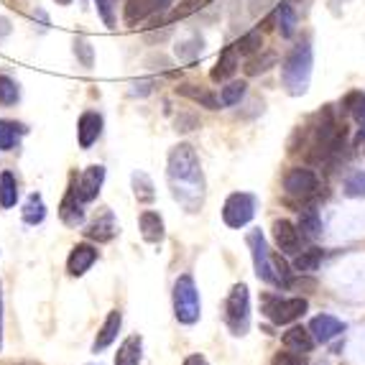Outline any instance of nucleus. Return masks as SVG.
<instances>
[{
  "instance_id": "1",
  "label": "nucleus",
  "mask_w": 365,
  "mask_h": 365,
  "mask_svg": "<svg viewBox=\"0 0 365 365\" xmlns=\"http://www.w3.org/2000/svg\"><path fill=\"white\" fill-rule=\"evenodd\" d=\"M166 174H169L174 200L187 207V212H197L205 202V177H202L200 156L192 143H179L171 148Z\"/></svg>"
},
{
  "instance_id": "2",
  "label": "nucleus",
  "mask_w": 365,
  "mask_h": 365,
  "mask_svg": "<svg viewBox=\"0 0 365 365\" xmlns=\"http://www.w3.org/2000/svg\"><path fill=\"white\" fill-rule=\"evenodd\" d=\"M312 64H314V54H312L309 43H297L289 56L284 59V67H281V79H284V87L292 98H302L307 90H309V79H312Z\"/></svg>"
},
{
  "instance_id": "3",
  "label": "nucleus",
  "mask_w": 365,
  "mask_h": 365,
  "mask_svg": "<svg viewBox=\"0 0 365 365\" xmlns=\"http://www.w3.org/2000/svg\"><path fill=\"white\" fill-rule=\"evenodd\" d=\"M202 314L200 292H197L195 276L182 274L174 284V317L182 324H195Z\"/></svg>"
},
{
  "instance_id": "4",
  "label": "nucleus",
  "mask_w": 365,
  "mask_h": 365,
  "mask_svg": "<svg viewBox=\"0 0 365 365\" xmlns=\"http://www.w3.org/2000/svg\"><path fill=\"white\" fill-rule=\"evenodd\" d=\"M225 322L232 335H245L250 327V294L245 284H235L225 304Z\"/></svg>"
},
{
  "instance_id": "5",
  "label": "nucleus",
  "mask_w": 365,
  "mask_h": 365,
  "mask_svg": "<svg viewBox=\"0 0 365 365\" xmlns=\"http://www.w3.org/2000/svg\"><path fill=\"white\" fill-rule=\"evenodd\" d=\"M307 309H309V302L302 297L281 299V297H274V294H266V297H263V314L274 324L294 322V319H299Z\"/></svg>"
},
{
  "instance_id": "6",
  "label": "nucleus",
  "mask_w": 365,
  "mask_h": 365,
  "mask_svg": "<svg viewBox=\"0 0 365 365\" xmlns=\"http://www.w3.org/2000/svg\"><path fill=\"white\" fill-rule=\"evenodd\" d=\"M256 195H250V192H232L230 197L225 200L222 205V220H225L227 227H245L253 220L256 215Z\"/></svg>"
},
{
  "instance_id": "7",
  "label": "nucleus",
  "mask_w": 365,
  "mask_h": 365,
  "mask_svg": "<svg viewBox=\"0 0 365 365\" xmlns=\"http://www.w3.org/2000/svg\"><path fill=\"white\" fill-rule=\"evenodd\" d=\"M248 248H250V256H253V268H256V276L271 287H281L279 276L274 271V261H271V253H268V245H266V237H263L261 230H250L248 232Z\"/></svg>"
},
{
  "instance_id": "8",
  "label": "nucleus",
  "mask_w": 365,
  "mask_h": 365,
  "mask_svg": "<svg viewBox=\"0 0 365 365\" xmlns=\"http://www.w3.org/2000/svg\"><path fill=\"white\" fill-rule=\"evenodd\" d=\"M317 187H319L317 174L312 169H304V166H294L287 177H284V189L292 197H309L317 192Z\"/></svg>"
},
{
  "instance_id": "9",
  "label": "nucleus",
  "mask_w": 365,
  "mask_h": 365,
  "mask_svg": "<svg viewBox=\"0 0 365 365\" xmlns=\"http://www.w3.org/2000/svg\"><path fill=\"white\" fill-rule=\"evenodd\" d=\"M103 182H105V166L92 164V166H87V169L82 171V174H79L77 184H72V187H74V192H77L79 200H82L87 205V202L98 200Z\"/></svg>"
},
{
  "instance_id": "10",
  "label": "nucleus",
  "mask_w": 365,
  "mask_h": 365,
  "mask_svg": "<svg viewBox=\"0 0 365 365\" xmlns=\"http://www.w3.org/2000/svg\"><path fill=\"white\" fill-rule=\"evenodd\" d=\"M171 3H174V0H128V3H125V11H123V19H125L128 26H135V24H140V21L156 16V13L166 11Z\"/></svg>"
},
{
  "instance_id": "11",
  "label": "nucleus",
  "mask_w": 365,
  "mask_h": 365,
  "mask_svg": "<svg viewBox=\"0 0 365 365\" xmlns=\"http://www.w3.org/2000/svg\"><path fill=\"white\" fill-rule=\"evenodd\" d=\"M103 133V115L95 113V110H87L82 113L77 120V140H79V148H92V143L100 138Z\"/></svg>"
},
{
  "instance_id": "12",
  "label": "nucleus",
  "mask_w": 365,
  "mask_h": 365,
  "mask_svg": "<svg viewBox=\"0 0 365 365\" xmlns=\"http://www.w3.org/2000/svg\"><path fill=\"white\" fill-rule=\"evenodd\" d=\"M95 261H98V248L90 243H77L67 258L69 276H85L87 271L95 266Z\"/></svg>"
},
{
  "instance_id": "13",
  "label": "nucleus",
  "mask_w": 365,
  "mask_h": 365,
  "mask_svg": "<svg viewBox=\"0 0 365 365\" xmlns=\"http://www.w3.org/2000/svg\"><path fill=\"white\" fill-rule=\"evenodd\" d=\"M274 240L281 248V253L294 256V253H299V245H302V232H299V227L294 225V222H289V220H276Z\"/></svg>"
},
{
  "instance_id": "14",
  "label": "nucleus",
  "mask_w": 365,
  "mask_h": 365,
  "mask_svg": "<svg viewBox=\"0 0 365 365\" xmlns=\"http://www.w3.org/2000/svg\"><path fill=\"white\" fill-rule=\"evenodd\" d=\"M85 235L90 237V240H98V243H108V240H113V237L118 235V222H115L113 210L105 207L103 212L90 222V227L85 230Z\"/></svg>"
},
{
  "instance_id": "15",
  "label": "nucleus",
  "mask_w": 365,
  "mask_h": 365,
  "mask_svg": "<svg viewBox=\"0 0 365 365\" xmlns=\"http://www.w3.org/2000/svg\"><path fill=\"white\" fill-rule=\"evenodd\" d=\"M309 332L314 335L317 342L327 345V342L335 340L340 332H345V322H340V319L332 314H319L309 322Z\"/></svg>"
},
{
  "instance_id": "16",
  "label": "nucleus",
  "mask_w": 365,
  "mask_h": 365,
  "mask_svg": "<svg viewBox=\"0 0 365 365\" xmlns=\"http://www.w3.org/2000/svg\"><path fill=\"white\" fill-rule=\"evenodd\" d=\"M82 205L85 202L79 200L77 197V192H74V187H69V192H67V197L61 200V205H59V217H61V222L67 227H79L82 222H85V210H82Z\"/></svg>"
},
{
  "instance_id": "17",
  "label": "nucleus",
  "mask_w": 365,
  "mask_h": 365,
  "mask_svg": "<svg viewBox=\"0 0 365 365\" xmlns=\"http://www.w3.org/2000/svg\"><path fill=\"white\" fill-rule=\"evenodd\" d=\"M177 95H182V98L192 100V103H197L200 108H207V110H220V105H222L215 92H210L207 87H202V85H195V82H184V85H179Z\"/></svg>"
},
{
  "instance_id": "18",
  "label": "nucleus",
  "mask_w": 365,
  "mask_h": 365,
  "mask_svg": "<svg viewBox=\"0 0 365 365\" xmlns=\"http://www.w3.org/2000/svg\"><path fill=\"white\" fill-rule=\"evenodd\" d=\"M120 324H123V312L113 309L108 314V319H105V324L100 327L95 342H92V353H103L105 347L113 345V342H115V337H118V332H120Z\"/></svg>"
},
{
  "instance_id": "19",
  "label": "nucleus",
  "mask_w": 365,
  "mask_h": 365,
  "mask_svg": "<svg viewBox=\"0 0 365 365\" xmlns=\"http://www.w3.org/2000/svg\"><path fill=\"white\" fill-rule=\"evenodd\" d=\"M138 225H140V235H143L146 243H161V240H164V235H166L164 220H161V215L158 212H153V210L140 212Z\"/></svg>"
},
{
  "instance_id": "20",
  "label": "nucleus",
  "mask_w": 365,
  "mask_h": 365,
  "mask_svg": "<svg viewBox=\"0 0 365 365\" xmlns=\"http://www.w3.org/2000/svg\"><path fill=\"white\" fill-rule=\"evenodd\" d=\"M237 49L235 43L232 46H225L222 49V54H220L217 64L212 67V72H210V77H212V82H227V79L232 77V74L237 72Z\"/></svg>"
},
{
  "instance_id": "21",
  "label": "nucleus",
  "mask_w": 365,
  "mask_h": 365,
  "mask_svg": "<svg viewBox=\"0 0 365 365\" xmlns=\"http://www.w3.org/2000/svg\"><path fill=\"white\" fill-rule=\"evenodd\" d=\"M140 358H143V337L130 335L123 340L120 347H118L115 363L113 365H140Z\"/></svg>"
},
{
  "instance_id": "22",
  "label": "nucleus",
  "mask_w": 365,
  "mask_h": 365,
  "mask_svg": "<svg viewBox=\"0 0 365 365\" xmlns=\"http://www.w3.org/2000/svg\"><path fill=\"white\" fill-rule=\"evenodd\" d=\"M284 347L294 350V353H309L312 347H314V335L309 332V327H292L284 332Z\"/></svg>"
},
{
  "instance_id": "23",
  "label": "nucleus",
  "mask_w": 365,
  "mask_h": 365,
  "mask_svg": "<svg viewBox=\"0 0 365 365\" xmlns=\"http://www.w3.org/2000/svg\"><path fill=\"white\" fill-rule=\"evenodd\" d=\"M299 232H302V237H309V240H314V237L322 235V217H319V212H317L314 207H304L299 210Z\"/></svg>"
},
{
  "instance_id": "24",
  "label": "nucleus",
  "mask_w": 365,
  "mask_h": 365,
  "mask_svg": "<svg viewBox=\"0 0 365 365\" xmlns=\"http://www.w3.org/2000/svg\"><path fill=\"white\" fill-rule=\"evenodd\" d=\"M29 133L24 123H16V120H0V151H11L16 148L21 135Z\"/></svg>"
},
{
  "instance_id": "25",
  "label": "nucleus",
  "mask_w": 365,
  "mask_h": 365,
  "mask_svg": "<svg viewBox=\"0 0 365 365\" xmlns=\"http://www.w3.org/2000/svg\"><path fill=\"white\" fill-rule=\"evenodd\" d=\"M276 19V26H279V34L284 38H292L294 31H297V13H294L292 3L289 0H284V3H279V8H276L274 13Z\"/></svg>"
},
{
  "instance_id": "26",
  "label": "nucleus",
  "mask_w": 365,
  "mask_h": 365,
  "mask_svg": "<svg viewBox=\"0 0 365 365\" xmlns=\"http://www.w3.org/2000/svg\"><path fill=\"white\" fill-rule=\"evenodd\" d=\"M19 202V182L11 171H0V207L11 210Z\"/></svg>"
},
{
  "instance_id": "27",
  "label": "nucleus",
  "mask_w": 365,
  "mask_h": 365,
  "mask_svg": "<svg viewBox=\"0 0 365 365\" xmlns=\"http://www.w3.org/2000/svg\"><path fill=\"white\" fill-rule=\"evenodd\" d=\"M21 215H24V222L26 225H41L43 217H46V205H43V197L41 195H34L26 200L24 210H21Z\"/></svg>"
},
{
  "instance_id": "28",
  "label": "nucleus",
  "mask_w": 365,
  "mask_h": 365,
  "mask_svg": "<svg viewBox=\"0 0 365 365\" xmlns=\"http://www.w3.org/2000/svg\"><path fill=\"white\" fill-rule=\"evenodd\" d=\"M202 51H205V41H202L200 36H192V38H187V41H179L177 49H174V54H177L179 61H184V64H187V61L200 59Z\"/></svg>"
},
{
  "instance_id": "29",
  "label": "nucleus",
  "mask_w": 365,
  "mask_h": 365,
  "mask_svg": "<svg viewBox=\"0 0 365 365\" xmlns=\"http://www.w3.org/2000/svg\"><path fill=\"white\" fill-rule=\"evenodd\" d=\"M322 250L319 248H309V250H302L297 258H294V268H297L299 274H312V271H317L319 268V263H322Z\"/></svg>"
},
{
  "instance_id": "30",
  "label": "nucleus",
  "mask_w": 365,
  "mask_h": 365,
  "mask_svg": "<svg viewBox=\"0 0 365 365\" xmlns=\"http://www.w3.org/2000/svg\"><path fill=\"white\" fill-rule=\"evenodd\" d=\"M130 182H133V195L138 202H153L156 200V192H153V182L148 174H143V171H135L133 177H130Z\"/></svg>"
},
{
  "instance_id": "31",
  "label": "nucleus",
  "mask_w": 365,
  "mask_h": 365,
  "mask_svg": "<svg viewBox=\"0 0 365 365\" xmlns=\"http://www.w3.org/2000/svg\"><path fill=\"white\" fill-rule=\"evenodd\" d=\"M21 100V85L8 74H0V105L11 108Z\"/></svg>"
},
{
  "instance_id": "32",
  "label": "nucleus",
  "mask_w": 365,
  "mask_h": 365,
  "mask_svg": "<svg viewBox=\"0 0 365 365\" xmlns=\"http://www.w3.org/2000/svg\"><path fill=\"white\" fill-rule=\"evenodd\" d=\"M245 82L243 79H240V82H237V79H232V82H225V87H222V90H220V103L225 105V108H232V105H237L240 103V100L245 98Z\"/></svg>"
},
{
  "instance_id": "33",
  "label": "nucleus",
  "mask_w": 365,
  "mask_h": 365,
  "mask_svg": "<svg viewBox=\"0 0 365 365\" xmlns=\"http://www.w3.org/2000/svg\"><path fill=\"white\" fill-rule=\"evenodd\" d=\"M261 46H263V34L261 31H248L243 38H237V43H235V49H237V54H243V56H250V54H256V51H261Z\"/></svg>"
},
{
  "instance_id": "34",
  "label": "nucleus",
  "mask_w": 365,
  "mask_h": 365,
  "mask_svg": "<svg viewBox=\"0 0 365 365\" xmlns=\"http://www.w3.org/2000/svg\"><path fill=\"white\" fill-rule=\"evenodd\" d=\"M74 56H77V61L82 64L85 69H92V64H95V49L90 46V41H87L85 36H74Z\"/></svg>"
},
{
  "instance_id": "35",
  "label": "nucleus",
  "mask_w": 365,
  "mask_h": 365,
  "mask_svg": "<svg viewBox=\"0 0 365 365\" xmlns=\"http://www.w3.org/2000/svg\"><path fill=\"white\" fill-rule=\"evenodd\" d=\"M274 64H276V54L266 51L263 56H256V59H250L248 64H245V74L253 77V74H261V72H266V69H271Z\"/></svg>"
},
{
  "instance_id": "36",
  "label": "nucleus",
  "mask_w": 365,
  "mask_h": 365,
  "mask_svg": "<svg viewBox=\"0 0 365 365\" xmlns=\"http://www.w3.org/2000/svg\"><path fill=\"white\" fill-rule=\"evenodd\" d=\"M345 195L365 197V171H353V174L345 179Z\"/></svg>"
},
{
  "instance_id": "37",
  "label": "nucleus",
  "mask_w": 365,
  "mask_h": 365,
  "mask_svg": "<svg viewBox=\"0 0 365 365\" xmlns=\"http://www.w3.org/2000/svg\"><path fill=\"white\" fill-rule=\"evenodd\" d=\"M202 3H205V0H184L182 6L171 11V16H169V21H166V24H171V21H179V19H184V16H189V13L200 11Z\"/></svg>"
},
{
  "instance_id": "38",
  "label": "nucleus",
  "mask_w": 365,
  "mask_h": 365,
  "mask_svg": "<svg viewBox=\"0 0 365 365\" xmlns=\"http://www.w3.org/2000/svg\"><path fill=\"white\" fill-rule=\"evenodd\" d=\"M274 365H309V360L302 353H279L274 358Z\"/></svg>"
},
{
  "instance_id": "39",
  "label": "nucleus",
  "mask_w": 365,
  "mask_h": 365,
  "mask_svg": "<svg viewBox=\"0 0 365 365\" xmlns=\"http://www.w3.org/2000/svg\"><path fill=\"white\" fill-rule=\"evenodd\" d=\"M95 6H98V13L100 19H103L105 26H115V16H113V6H110V0H95Z\"/></svg>"
},
{
  "instance_id": "40",
  "label": "nucleus",
  "mask_w": 365,
  "mask_h": 365,
  "mask_svg": "<svg viewBox=\"0 0 365 365\" xmlns=\"http://www.w3.org/2000/svg\"><path fill=\"white\" fill-rule=\"evenodd\" d=\"M197 125H200V120H197L195 115H189V113H182V115L177 118V130H182V133H187V130H195Z\"/></svg>"
},
{
  "instance_id": "41",
  "label": "nucleus",
  "mask_w": 365,
  "mask_h": 365,
  "mask_svg": "<svg viewBox=\"0 0 365 365\" xmlns=\"http://www.w3.org/2000/svg\"><path fill=\"white\" fill-rule=\"evenodd\" d=\"M353 115H355V120L360 123V128H363V133H365V95L358 100V103H355V108H353Z\"/></svg>"
},
{
  "instance_id": "42",
  "label": "nucleus",
  "mask_w": 365,
  "mask_h": 365,
  "mask_svg": "<svg viewBox=\"0 0 365 365\" xmlns=\"http://www.w3.org/2000/svg\"><path fill=\"white\" fill-rule=\"evenodd\" d=\"M151 85H153V82H148V79H143V82H135L133 90H130V95H148V92H151Z\"/></svg>"
},
{
  "instance_id": "43",
  "label": "nucleus",
  "mask_w": 365,
  "mask_h": 365,
  "mask_svg": "<svg viewBox=\"0 0 365 365\" xmlns=\"http://www.w3.org/2000/svg\"><path fill=\"white\" fill-rule=\"evenodd\" d=\"M13 31V26H11V21L6 19V16H0V38H6L8 34Z\"/></svg>"
},
{
  "instance_id": "44",
  "label": "nucleus",
  "mask_w": 365,
  "mask_h": 365,
  "mask_svg": "<svg viewBox=\"0 0 365 365\" xmlns=\"http://www.w3.org/2000/svg\"><path fill=\"white\" fill-rule=\"evenodd\" d=\"M347 3H350V0H329V11L335 13V16H340L342 8H345Z\"/></svg>"
},
{
  "instance_id": "45",
  "label": "nucleus",
  "mask_w": 365,
  "mask_h": 365,
  "mask_svg": "<svg viewBox=\"0 0 365 365\" xmlns=\"http://www.w3.org/2000/svg\"><path fill=\"white\" fill-rule=\"evenodd\" d=\"M184 365H210V363L205 355H189V358L184 360Z\"/></svg>"
},
{
  "instance_id": "46",
  "label": "nucleus",
  "mask_w": 365,
  "mask_h": 365,
  "mask_svg": "<svg viewBox=\"0 0 365 365\" xmlns=\"http://www.w3.org/2000/svg\"><path fill=\"white\" fill-rule=\"evenodd\" d=\"M268 6H271V0H250V8H253V13L266 11Z\"/></svg>"
},
{
  "instance_id": "47",
  "label": "nucleus",
  "mask_w": 365,
  "mask_h": 365,
  "mask_svg": "<svg viewBox=\"0 0 365 365\" xmlns=\"http://www.w3.org/2000/svg\"><path fill=\"white\" fill-rule=\"evenodd\" d=\"M0 350H3V292H0Z\"/></svg>"
},
{
  "instance_id": "48",
  "label": "nucleus",
  "mask_w": 365,
  "mask_h": 365,
  "mask_svg": "<svg viewBox=\"0 0 365 365\" xmlns=\"http://www.w3.org/2000/svg\"><path fill=\"white\" fill-rule=\"evenodd\" d=\"M56 6H72V0H54Z\"/></svg>"
},
{
  "instance_id": "49",
  "label": "nucleus",
  "mask_w": 365,
  "mask_h": 365,
  "mask_svg": "<svg viewBox=\"0 0 365 365\" xmlns=\"http://www.w3.org/2000/svg\"><path fill=\"white\" fill-rule=\"evenodd\" d=\"M13 3H16V0H13ZM19 3H21V0H19Z\"/></svg>"
},
{
  "instance_id": "50",
  "label": "nucleus",
  "mask_w": 365,
  "mask_h": 365,
  "mask_svg": "<svg viewBox=\"0 0 365 365\" xmlns=\"http://www.w3.org/2000/svg\"><path fill=\"white\" fill-rule=\"evenodd\" d=\"M82 3H85V0H82Z\"/></svg>"
}]
</instances>
